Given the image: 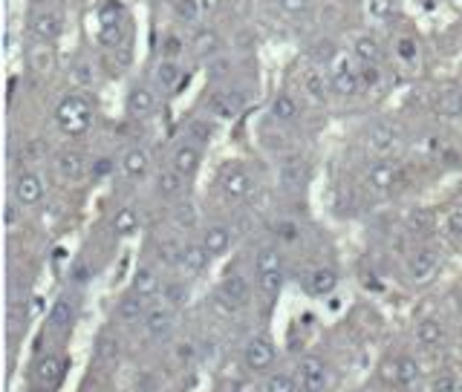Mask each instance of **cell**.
Wrapping results in <instances>:
<instances>
[{
    "instance_id": "cell-41",
    "label": "cell",
    "mask_w": 462,
    "mask_h": 392,
    "mask_svg": "<svg viewBox=\"0 0 462 392\" xmlns=\"http://www.w3.org/2000/svg\"><path fill=\"white\" fill-rule=\"evenodd\" d=\"M263 392H298V381L292 375H286V372H275V375L266 378Z\"/></svg>"
},
{
    "instance_id": "cell-14",
    "label": "cell",
    "mask_w": 462,
    "mask_h": 392,
    "mask_svg": "<svg viewBox=\"0 0 462 392\" xmlns=\"http://www.w3.org/2000/svg\"><path fill=\"white\" fill-rule=\"evenodd\" d=\"M55 170H58V177L64 182H81L90 173V164H87V159H84V153L64 150V153L55 156Z\"/></svg>"
},
{
    "instance_id": "cell-55",
    "label": "cell",
    "mask_w": 462,
    "mask_h": 392,
    "mask_svg": "<svg viewBox=\"0 0 462 392\" xmlns=\"http://www.w3.org/2000/svg\"><path fill=\"white\" fill-rule=\"evenodd\" d=\"M280 9L286 15H301L309 9V0H280Z\"/></svg>"
},
{
    "instance_id": "cell-21",
    "label": "cell",
    "mask_w": 462,
    "mask_h": 392,
    "mask_svg": "<svg viewBox=\"0 0 462 392\" xmlns=\"http://www.w3.org/2000/svg\"><path fill=\"white\" fill-rule=\"evenodd\" d=\"M148 315V300L139 297V294H128V297H121L119 300V306H116V320L124 323V326H131V323H139L145 320Z\"/></svg>"
},
{
    "instance_id": "cell-61",
    "label": "cell",
    "mask_w": 462,
    "mask_h": 392,
    "mask_svg": "<svg viewBox=\"0 0 462 392\" xmlns=\"http://www.w3.org/2000/svg\"><path fill=\"white\" fill-rule=\"evenodd\" d=\"M229 392H255V389H251V386H248L246 381H237V383H234V386H231Z\"/></svg>"
},
{
    "instance_id": "cell-22",
    "label": "cell",
    "mask_w": 462,
    "mask_h": 392,
    "mask_svg": "<svg viewBox=\"0 0 462 392\" xmlns=\"http://www.w3.org/2000/svg\"><path fill=\"white\" fill-rule=\"evenodd\" d=\"M335 286H339V274H335V269H312L304 280V289L312 294V297H326L335 291Z\"/></svg>"
},
{
    "instance_id": "cell-7",
    "label": "cell",
    "mask_w": 462,
    "mask_h": 392,
    "mask_svg": "<svg viewBox=\"0 0 462 392\" xmlns=\"http://www.w3.org/2000/svg\"><path fill=\"white\" fill-rule=\"evenodd\" d=\"M174 320H177V312H174L171 303H156V306H148V315H145L142 326H145L148 337L159 340V337H165V335H171Z\"/></svg>"
},
{
    "instance_id": "cell-50",
    "label": "cell",
    "mask_w": 462,
    "mask_h": 392,
    "mask_svg": "<svg viewBox=\"0 0 462 392\" xmlns=\"http://www.w3.org/2000/svg\"><path fill=\"white\" fill-rule=\"evenodd\" d=\"M358 75H361V86H379V78H382V72H379V67H370V64H358Z\"/></svg>"
},
{
    "instance_id": "cell-13",
    "label": "cell",
    "mask_w": 462,
    "mask_h": 392,
    "mask_svg": "<svg viewBox=\"0 0 462 392\" xmlns=\"http://www.w3.org/2000/svg\"><path fill=\"white\" fill-rule=\"evenodd\" d=\"M64 372H67V361L58 358V355H44L35 369H32V383H40L47 389H55L61 381H64Z\"/></svg>"
},
{
    "instance_id": "cell-40",
    "label": "cell",
    "mask_w": 462,
    "mask_h": 392,
    "mask_svg": "<svg viewBox=\"0 0 462 392\" xmlns=\"http://www.w3.org/2000/svg\"><path fill=\"white\" fill-rule=\"evenodd\" d=\"M99 21L101 26H113V23H124V6L119 0H104L99 6Z\"/></svg>"
},
{
    "instance_id": "cell-43",
    "label": "cell",
    "mask_w": 462,
    "mask_h": 392,
    "mask_svg": "<svg viewBox=\"0 0 462 392\" xmlns=\"http://www.w3.org/2000/svg\"><path fill=\"white\" fill-rule=\"evenodd\" d=\"M174 225H177L180 231H191V228L197 225V208H194L191 202H185V205H180V208L174 211Z\"/></svg>"
},
{
    "instance_id": "cell-32",
    "label": "cell",
    "mask_w": 462,
    "mask_h": 392,
    "mask_svg": "<svg viewBox=\"0 0 462 392\" xmlns=\"http://www.w3.org/2000/svg\"><path fill=\"white\" fill-rule=\"evenodd\" d=\"M139 225H142V213L136 208H121L113 216V231L119 237H131L133 231H139Z\"/></svg>"
},
{
    "instance_id": "cell-30",
    "label": "cell",
    "mask_w": 462,
    "mask_h": 392,
    "mask_svg": "<svg viewBox=\"0 0 462 392\" xmlns=\"http://www.w3.org/2000/svg\"><path fill=\"white\" fill-rule=\"evenodd\" d=\"M153 78H156V84L162 86L165 93H171V90H177V84H180V78H182V69H180L177 61L162 58V61L156 64V69H153Z\"/></svg>"
},
{
    "instance_id": "cell-12",
    "label": "cell",
    "mask_w": 462,
    "mask_h": 392,
    "mask_svg": "<svg viewBox=\"0 0 462 392\" xmlns=\"http://www.w3.org/2000/svg\"><path fill=\"white\" fill-rule=\"evenodd\" d=\"M399 179H402V170H399L396 162H373L367 167V173H364L367 188L370 191H382V194L390 191L393 185H399Z\"/></svg>"
},
{
    "instance_id": "cell-59",
    "label": "cell",
    "mask_w": 462,
    "mask_h": 392,
    "mask_svg": "<svg viewBox=\"0 0 462 392\" xmlns=\"http://www.w3.org/2000/svg\"><path fill=\"white\" fill-rule=\"evenodd\" d=\"M15 223H18V213H15V208L9 205V208H6V228L15 231Z\"/></svg>"
},
{
    "instance_id": "cell-8",
    "label": "cell",
    "mask_w": 462,
    "mask_h": 392,
    "mask_svg": "<svg viewBox=\"0 0 462 392\" xmlns=\"http://www.w3.org/2000/svg\"><path fill=\"white\" fill-rule=\"evenodd\" d=\"M329 86L339 96H358L364 86H361V75H358V69L344 58V61H339L332 67V72H329Z\"/></svg>"
},
{
    "instance_id": "cell-17",
    "label": "cell",
    "mask_w": 462,
    "mask_h": 392,
    "mask_svg": "<svg viewBox=\"0 0 462 392\" xmlns=\"http://www.w3.org/2000/svg\"><path fill=\"white\" fill-rule=\"evenodd\" d=\"M199 162H202V153H199V147L191 145V142L177 145L174 153H171V167H177L185 179H191L194 173L199 170Z\"/></svg>"
},
{
    "instance_id": "cell-1",
    "label": "cell",
    "mask_w": 462,
    "mask_h": 392,
    "mask_svg": "<svg viewBox=\"0 0 462 392\" xmlns=\"http://www.w3.org/2000/svg\"><path fill=\"white\" fill-rule=\"evenodd\" d=\"M55 124H58L61 133L70 136V139L84 136L93 127V104H90V99L87 96H78V93L67 96L55 107Z\"/></svg>"
},
{
    "instance_id": "cell-31",
    "label": "cell",
    "mask_w": 462,
    "mask_h": 392,
    "mask_svg": "<svg viewBox=\"0 0 462 392\" xmlns=\"http://www.w3.org/2000/svg\"><path fill=\"white\" fill-rule=\"evenodd\" d=\"M29 67L40 75H47L55 69V50L50 47V43H35V47L29 50Z\"/></svg>"
},
{
    "instance_id": "cell-53",
    "label": "cell",
    "mask_w": 462,
    "mask_h": 392,
    "mask_svg": "<svg viewBox=\"0 0 462 392\" xmlns=\"http://www.w3.org/2000/svg\"><path fill=\"white\" fill-rule=\"evenodd\" d=\"M229 58H214L211 64H208V78H211V81H220L223 75H229Z\"/></svg>"
},
{
    "instance_id": "cell-5",
    "label": "cell",
    "mask_w": 462,
    "mask_h": 392,
    "mask_svg": "<svg viewBox=\"0 0 462 392\" xmlns=\"http://www.w3.org/2000/svg\"><path fill=\"white\" fill-rule=\"evenodd\" d=\"M44 191H47L44 177L35 173V170H23V173H18V177L12 179V199L18 205H23V208L38 205L40 199H44Z\"/></svg>"
},
{
    "instance_id": "cell-44",
    "label": "cell",
    "mask_w": 462,
    "mask_h": 392,
    "mask_svg": "<svg viewBox=\"0 0 462 392\" xmlns=\"http://www.w3.org/2000/svg\"><path fill=\"white\" fill-rule=\"evenodd\" d=\"M174 9L182 21L188 23H197L202 18V6H199V0H174Z\"/></svg>"
},
{
    "instance_id": "cell-16",
    "label": "cell",
    "mask_w": 462,
    "mask_h": 392,
    "mask_svg": "<svg viewBox=\"0 0 462 392\" xmlns=\"http://www.w3.org/2000/svg\"><path fill=\"white\" fill-rule=\"evenodd\" d=\"M205 107H208V113H211V116L229 121V118H234L243 110V99L234 90H223V93H211V96H208V104Z\"/></svg>"
},
{
    "instance_id": "cell-47",
    "label": "cell",
    "mask_w": 462,
    "mask_h": 392,
    "mask_svg": "<svg viewBox=\"0 0 462 392\" xmlns=\"http://www.w3.org/2000/svg\"><path fill=\"white\" fill-rule=\"evenodd\" d=\"M445 234H448L451 240H462V205L451 208L448 220H445Z\"/></svg>"
},
{
    "instance_id": "cell-58",
    "label": "cell",
    "mask_w": 462,
    "mask_h": 392,
    "mask_svg": "<svg viewBox=\"0 0 462 392\" xmlns=\"http://www.w3.org/2000/svg\"><path fill=\"white\" fill-rule=\"evenodd\" d=\"M40 309H44V297H38V294H35V297H32V303H29V315H32V318H38V315H40Z\"/></svg>"
},
{
    "instance_id": "cell-45",
    "label": "cell",
    "mask_w": 462,
    "mask_h": 392,
    "mask_svg": "<svg viewBox=\"0 0 462 392\" xmlns=\"http://www.w3.org/2000/svg\"><path fill=\"white\" fill-rule=\"evenodd\" d=\"M431 392H462V386L453 372H436L431 381Z\"/></svg>"
},
{
    "instance_id": "cell-19",
    "label": "cell",
    "mask_w": 462,
    "mask_h": 392,
    "mask_svg": "<svg viewBox=\"0 0 462 392\" xmlns=\"http://www.w3.org/2000/svg\"><path fill=\"white\" fill-rule=\"evenodd\" d=\"M124 110H128L131 118H148L156 110V96L148 90V86H133L128 93V101H124Z\"/></svg>"
},
{
    "instance_id": "cell-39",
    "label": "cell",
    "mask_w": 462,
    "mask_h": 392,
    "mask_svg": "<svg viewBox=\"0 0 462 392\" xmlns=\"http://www.w3.org/2000/svg\"><path fill=\"white\" fill-rule=\"evenodd\" d=\"M258 274V289L263 297H277L283 286V271H255Z\"/></svg>"
},
{
    "instance_id": "cell-29",
    "label": "cell",
    "mask_w": 462,
    "mask_h": 392,
    "mask_svg": "<svg viewBox=\"0 0 462 392\" xmlns=\"http://www.w3.org/2000/svg\"><path fill=\"white\" fill-rule=\"evenodd\" d=\"M436 110L445 118H459L462 116V86H448L436 96Z\"/></svg>"
},
{
    "instance_id": "cell-46",
    "label": "cell",
    "mask_w": 462,
    "mask_h": 392,
    "mask_svg": "<svg viewBox=\"0 0 462 392\" xmlns=\"http://www.w3.org/2000/svg\"><path fill=\"white\" fill-rule=\"evenodd\" d=\"M367 12L375 21H387L396 12V0H367Z\"/></svg>"
},
{
    "instance_id": "cell-62",
    "label": "cell",
    "mask_w": 462,
    "mask_h": 392,
    "mask_svg": "<svg viewBox=\"0 0 462 392\" xmlns=\"http://www.w3.org/2000/svg\"><path fill=\"white\" fill-rule=\"evenodd\" d=\"M26 392H53V389H47V386H40V383H32Z\"/></svg>"
},
{
    "instance_id": "cell-49",
    "label": "cell",
    "mask_w": 462,
    "mask_h": 392,
    "mask_svg": "<svg viewBox=\"0 0 462 392\" xmlns=\"http://www.w3.org/2000/svg\"><path fill=\"white\" fill-rule=\"evenodd\" d=\"M182 47H185V43H182L177 35H167V38H165V43H162V58H167V61H177V55L182 52Z\"/></svg>"
},
{
    "instance_id": "cell-25",
    "label": "cell",
    "mask_w": 462,
    "mask_h": 392,
    "mask_svg": "<svg viewBox=\"0 0 462 392\" xmlns=\"http://www.w3.org/2000/svg\"><path fill=\"white\" fill-rule=\"evenodd\" d=\"M231 240H234V231H231L229 225H223V223L208 225V228L202 231V245L208 248V254H211V257L226 254L229 245H231Z\"/></svg>"
},
{
    "instance_id": "cell-60",
    "label": "cell",
    "mask_w": 462,
    "mask_h": 392,
    "mask_svg": "<svg viewBox=\"0 0 462 392\" xmlns=\"http://www.w3.org/2000/svg\"><path fill=\"white\" fill-rule=\"evenodd\" d=\"M280 237H283V240H295V225L283 223V225H280Z\"/></svg>"
},
{
    "instance_id": "cell-24",
    "label": "cell",
    "mask_w": 462,
    "mask_h": 392,
    "mask_svg": "<svg viewBox=\"0 0 462 392\" xmlns=\"http://www.w3.org/2000/svg\"><path fill=\"white\" fill-rule=\"evenodd\" d=\"M182 191H185V177H182L177 167L167 164V167H162L156 173V194L162 199H177Z\"/></svg>"
},
{
    "instance_id": "cell-33",
    "label": "cell",
    "mask_w": 462,
    "mask_h": 392,
    "mask_svg": "<svg viewBox=\"0 0 462 392\" xmlns=\"http://www.w3.org/2000/svg\"><path fill=\"white\" fill-rule=\"evenodd\" d=\"M159 291H162V283H159L156 271H153V269H139L136 277H133V294L150 300V297H156Z\"/></svg>"
},
{
    "instance_id": "cell-23",
    "label": "cell",
    "mask_w": 462,
    "mask_h": 392,
    "mask_svg": "<svg viewBox=\"0 0 462 392\" xmlns=\"http://www.w3.org/2000/svg\"><path fill=\"white\" fill-rule=\"evenodd\" d=\"M307 177H309L307 162H304V159H298V156H289V159H283V162H280V167H277V179H280V185H283V188H301V185L307 182Z\"/></svg>"
},
{
    "instance_id": "cell-51",
    "label": "cell",
    "mask_w": 462,
    "mask_h": 392,
    "mask_svg": "<svg viewBox=\"0 0 462 392\" xmlns=\"http://www.w3.org/2000/svg\"><path fill=\"white\" fill-rule=\"evenodd\" d=\"M396 52H399V58L402 61H416V40H410V38H399L396 40Z\"/></svg>"
},
{
    "instance_id": "cell-37",
    "label": "cell",
    "mask_w": 462,
    "mask_h": 392,
    "mask_svg": "<svg viewBox=\"0 0 462 392\" xmlns=\"http://www.w3.org/2000/svg\"><path fill=\"white\" fill-rule=\"evenodd\" d=\"M182 248L185 245H180L177 240H159L156 242V257H159V263H165V266H180V259H182Z\"/></svg>"
},
{
    "instance_id": "cell-52",
    "label": "cell",
    "mask_w": 462,
    "mask_h": 392,
    "mask_svg": "<svg viewBox=\"0 0 462 392\" xmlns=\"http://www.w3.org/2000/svg\"><path fill=\"white\" fill-rule=\"evenodd\" d=\"M304 86H307V90H309V96L312 99H324V78L318 75V72H309L307 78H304Z\"/></svg>"
},
{
    "instance_id": "cell-4",
    "label": "cell",
    "mask_w": 462,
    "mask_h": 392,
    "mask_svg": "<svg viewBox=\"0 0 462 392\" xmlns=\"http://www.w3.org/2000/svg\"><path fill=\"white\" fill-rule=\"evenodd\" d=\"M382 381L385 383H393V386H410L419 381V375H422V366H419L413 358L407 355H399V358H387L379 369Z\"/></svg>"
},
{
    "instance_id": "cell-18",
    "label": "cell",
    "mask_w": 462,
    "mask_h": 392,
    "mask_svg": "<svg viewBox=\"0 0 462 392\" xmlns=\"http://www.w3.org/2000/svg\"><path fill=\"white\" fill-rule=\"evenodd\" d=\"M220 291H223V300L229 303L231 309H243V306H248V300H251V289H248L246 277H240V274H226Z\"/></svg>"
},
{
    "instance_id": "cell-26",
    "label": "cell",
    "mask_w": 462,
    "mask_h": 392,
    "mask_svg": "<svg viewBox=\"0 0 462 392\" xmlns=\"http://www.w3.org/2000/svg\"><path fill=\"white\" fill-rule=\"evenodd\" d=\"M208 259H211V254H208V248L202 245V240H199V242L191 240V242H185V248H182L180 266H182L188 274H199V271L208 269Z\"/></svg>"
},
{
    "instance_id": "cell-11",
    "label": "cell",
    "mask_w": 462,
    "mask_h": 392,
    "mask_svg": "<svg viewBox=\"0 0 462 392\" xmlns=\"http://www.w3.org/2000/svg\"><path fill=\"white\" fill-rule=\"evenodd\" d=\"M298 381H301V389L304 392H326V383H329V372L324 366L321 358H301V366H298Z\"/></svg>"
},
{
    "instance_id": "cell-6",
    "label": "cell",
    "mask_w": 462,
    "mask_h": 392,
    "mask_svg": "<svg viewBox=\"0 0 462 392\" xmlns=\"http://www.w3.org/2000/svg\"><path fill=\"white\" fill-rule=\"evenodd\" d=\"M243 364L251 369V372H263L275 364V343L272 337L266 335H258V337H251L246 343V349H243Z\"/></svg>"
},
{
    "instance_id": "cell-38",
    "label": "cell",
    "mask_w": 462,
    "mask_h": 392,
    "mask_svg": "<svg viewBox=\"0 0 462 392\" xmlns=\"http://www.w3.org/2000/svg\"><path fill=\"white\" fill-rule=\"evenodd\" d=\"M185 136L191 139V145H208L211 142V136H214V127L208 124V121H202V118H194V121H188V127H185Z\"/></svg>"
},
{
    "instance_id": "cell-35",
    "label": "cell",
    "mask_w": 462,
    "mask_h": 392,
    "mask_svg": "<svg viewBox=\"0 0 462 392\" xmlns=\"http://www.w3.org/2000/svg\"><path fill=\"white\" fill-rule=\"evenodd\" d=\"M255 271H283V257L275 245H263L255 254Z\"/></svg>"
},
{
    "instance_id": "cell-9",
    "label": "cell",
    "mask_w": 462,
    "mask_h": 392,
    "mask_svg": "<svg viewBox=\"0 0 462 392\" xmlns=\"http://www.w3.org/2000/svg\"><path fill=\"white\" fill-rule=\"evenodd\" d=\"M399 147V130L387 121H375L367 130V150L375 156H390Z\"/></svg>"
},
{
    "instance_id": "cell-56",
    "label": "cell",
    "mask_w": 462,
    "mask_h": 392,
    "mask_svg": "<svg viewBox=\"0 0 462 392\" xmlns=\"http://www.w3.org/2000/svg\"><path fill=\"white\" fill-rule=\"evenodd\" d=\"M332 55H335V50H332V43H329V40L315 43V61H329Z\"/></svg>"
},
{
    "instance_id": "cell-54",
    "label": "cell",
    "mask_w": 462,
    "mask_h": 392,
    "mask_svg": "<svg viewBox=\"0 0 462 392\" xmlns=\"http://www.w3.org/2000/svg\"><path fill=\"white\" fill-rule=\"evenodd\" d=\"M162 294L174 309L180 306V303H185V297H188V291H182V286H167V289H162Z\"/></svg>"
},
{
    "instance_id": "cell-2",
    "label": "cell",
    "mask_w": 462,
    "mask_h": 392,
    "mask_svg": "<svg viewBox=\"0 0 462 392\" xmlns=\"http://www.w3.org/2000/svg\"><path fill=\"white\" fill-rule=\"evenodd\" d=\"M439 269V251L431 248V245H419L410 251L407 257V263H405V271H407V280L416 283V286H425L434 280Z\"/></svg>"
},
{
    "instance_id": "cell-15",
    "label": "cell",
    "mask_w": 462,
    "mask_h": 392,
    "mask_svg": "<svg viewBox=\"0 0 462 392\" xmlns=\"http://www.w3.org/2000/svg\"><path fill=\"white\" fill-rule=\"evenodd\" d=\"M75 312H78V303H75V297L61 294V297L53 303L50 315H47V326H50L53 332H64V329H70V326H72Z\"/></svg>"
},
{
    "instance_id": "cell-3",
    "label": "cell",
    "mask_w": 462,
    "mask_h": 392,
    "mask_svg": "<svg viewBox=\"0 0 462 392\" xmlns=\"http://www.w3.org/2000/svg\"><path fill=\"white\" fill-rule=\"evenodd\" d=\"M220 191L229 202H243L251 196V191H255V182H251V177L246 173L243 164L231 162L220 170Z\"/></svg>"
},
{
    "instance_id": "cell-57",
    "label": "cell",
    "mask_w": 462,
    "mask_h": 392,
    "mask_svg": "<svg viewBox=\"0 0 462 392\" xmlns=\"http://www.w3.org/2000/svg\"><path fill=\"white\" fill-rule=\"evenodd\" d=\"M110 170H113V162H110V159H99V162L93 164V177H107Z\"/></svg>"
},
{
    "instance_id": "cell-10",
    "label": "cell",
    "mask_w": 462,
    "mask_h": 392,
    "mask_svg": "<svg viewBox=\"0 0 462 392\" xmlns=\"http://www.w3.org/2000/svg\"><path fill=\"white\" fill-rule=\"evenodd\" d=\"M29 35L35 38V43H53L61 35V12L55 9L35 12L29 21Z\"/></svg>"
},
{
    "instance_id": "cell-20",
    "label": "cell",
    "mask_w": 462,
    "mask_h": 392,
    "mask_svg": "<svg viewBox=\"0 0 462 392\" xmlns=\"http://www.w3.org/2000/svg\"><path fill=\"white\" fill-rule=\"evenodd\" d=\"M119 164H121V173H124L128 179H142L145 173L150 170V150L136 145V147H131L128 153L121 156Z\"/></svg>"
},
{
    "instance_id": "cell-42",
    "label": "cell",
    "mask_w": 462,
    "mask_h": 392,
    "mask_svg": "<svg viewBox=\"0 0 462 392\" xmlns=\"http://www.w3.org/2000/svg\"><path fill=\"white\" fill-rule=\"evenodd\" d=\"M431 223H434V213H431L428 208H416V211L407 216V231H413V234H425V231L431 228Z\"/></svg>"
},
{
    "instance_id": "cell-48",
    "label": "cell",
    "mask_w": 462,
    "mask_h": 392,
    "mask_svg": "<svg viewBox=\"0 0 462 392\" xmlns=\"http://www.w3.org/2000/svg\"><path fill=\"white\" fill-rule=\"evenodd\" d=\"M72 81L78 84V86H93V81H96V72H93V67L90 64H75L72 67Z\"/></svg>"
},
{
    "instance_id": "cell-28",
    "label": "cell",
    "mask_w": 462,
    "mask_h": 392,
    "mask_svg": "<svg viewBox=\"0 0 462 392\" xmlns=\"http://www.w3.org/2000/svg\"><path fill=\"white\" fill-rule=\"evenodd\" d=\"M353 55H356L358 64H370V67H379V64H382V47H379V40L370 38V35L356 38Z\"/></svg>"
},
{
    "instance_id": "cell-27",
    "label": "cell",
    "mask_w": 462,
    "mask_h": 392,
    "mask_svg": "<svg viewBox=\"0 0 462 392\" xmlns=\"http://www.w3.org/2000/svg\"><path fill=\"white\" fill-rule=\"evenodd\" d=\"M413 335H416V343L425 346V349L442 346L445 337H448L445 323H442V320H434V318H428V320H422V323H416V332H413Z\"/></svg>"
},
{
    "instance_id": "cell-36",
    "label": "cell",
    "mask_w": 462,
    "mask_h": 392,
    "mask_svg": "<svg viewBox=\"0 0 462 392\" xmlns=\"http://www.w3.org/2000/svg\"><path fill=\"white\" fill-rule=\"evenodd\" d=\"M191 47H194V52L197 55H217V50H220V38H217V32L214 29H199L197 35H194V40H191Z\"/></svg>"
},
{
    "instance_id": "cell-34",
    "label": "cell",
    "mask_w": 462,
    "mask_h": 392,
    "mask_svg": "<svg viewBox=\"0 0 462 392\" xmlns=\"http://www.w3.org/2000/svg\"><path fill=\"white\" fill-rule=\"evenodd\" d=\"M272 116H275L277 121H298L301 107H298V101L292 99V96L280 93V96H275V101H272Z\"/></svg>"
}]
</instances>
